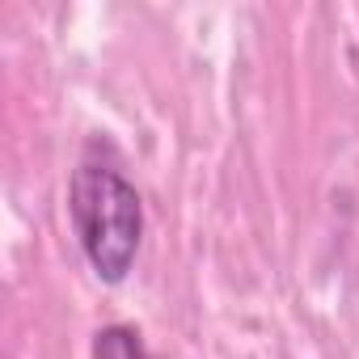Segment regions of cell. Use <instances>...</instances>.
I'll return each instance as SVG.
<instances>
[{
    "label": "cell",
    "instance_id": "7a4b0ae2",
    "mask_svg": "<svg viewBox=\"0 0 359 359\" xmlns=\"http://www.w3.org/2000/svg\"><path fill=\"white\" fill-rule=\"evenodd\" d=\"M89 359H152L144 346V334L127 321H110L93 334L89 342Z\"/></svg>",
    "mask_w": 359,
    "mask_h": 359
},
{
    "label": "cell",
    "instance_id": "6da1fadb",
    "mask_svg": "<svg viewBox=\"0 0 359 359\" xmlns=\"http://www.w3.org/2000/svg\"><path fill=\"white\" fill-rule=\"evenodd\" d=\"M68 224L102 283L131 275L144 245V199L102 144H89L68 177Z\"/></svg>",
    "mask_w": 359,
    "mask_h": 359
}]
</instances>
